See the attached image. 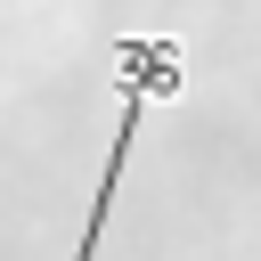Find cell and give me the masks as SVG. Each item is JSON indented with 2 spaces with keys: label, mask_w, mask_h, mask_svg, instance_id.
Instances as JSON below:
<instances>
[{
  "label": "cell",
  "mask_w": 261,
  "mask_h": 261,
  "mask_svg": "<svg viewBox=\"0 0 261 261\" xmlns=\"http://www.w3.org/2000/svg\"><path fill=\"white\" fill-rule=\"evenodd\" d=\"M179 73H188V57H179L171 33L122 41V122H114V147H106V171H98V196H90V220H82L73 261H98V237H106L114 188H122V171H130V139H139V122H147V106H163V98L179 90Z\"/></svg>",
  "instance_id": "6da1fadb"
}]
</instances>
